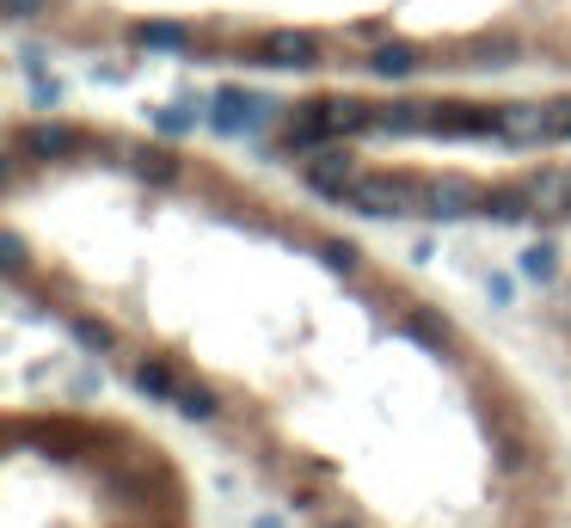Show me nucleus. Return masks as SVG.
<instances>
[{"instance_id": "1", "label": "nucleus", "mask_w": 571, "mask_h": 528, "mask_svg": "<svg viewBox=\"0 0 571 528\" xmlns=\"http://www.w3.org/2000/svg\"><path fill=\"white\" fill-rule=\"evenodd\" d=\"M412 179L406 172H363L357 185H350V210L357 215H369V222H394V215H412V210H425V203L412 197Z\"/></svg>"}, {"instance_id": "28", "label": "nucleus", "mask_w": 571, "mask_h": 528, "mask_svg": "<svg viewBox=\"0 0 571 528\" xmlns=\"http://www.w3.org/2000/svg\"><path fill=\"white\" fill-rule=\"evenodd\" d=\"M565 185H571V166H565Z\"/></svg>"}, {"instance_id": "27", "label": "nucleus", "mask_w": 571, "mask_h": 528, "mask_svg": "<svg viewBox=\"0 0 571 528\" xmlns=\"http://www.w3.org/2000/svg\"><path fill=\"white\" fill-rule=\"evenodd\" d=\"M38 7H43V0H7V19H31Z\"/></svg>"}, {"instance_id": "13", "label": "nucleus", "mask_w": 571, "mask_h": 528, "mask_svg": "<svg viewBox=\"0 0 571 528\" xmlns=\"http://www.w3.org/2000/svg\"><path fill=\"white\" fill-rule=\"evenodd\" d=\"M504 135H510V142H522V148L553 142V135H547V105H510L504 111Z\"/></svg>"}, {"instance_id": "3", "label": "nucleus", "mask_w": 571, "mask_h": 528, "mask_svg": "<svg viewBox=\"0 0 571 528\" xmlns=\"http://www.w3.org/2000/svg\"><path fill=\"white\" fill-rule=\"evenodd\" d=\"M265 118H271V99H258V93H239V87H227V93H215V105H210V123H215L222 135H253Z\"/></svg>"}, {"instance_id": "20", "label": "nucleus", "mask_w": 571, "mask_h": 528, "mask_svg": "<svg viewBox=\"0 0 571 528\" xmlns=\"http://www.w3.org/2000/svg\"><path fill=\"white\" fill-rule=\"evenodd\" d=\"M319 264L338 271V277H350V271H357V246H350V240H319Z\"/></svg>"}, {"instance_id": "5", "label": "nucleus", "mask_w": 571, "mask_h": 528, "mask_svg": "<svg viewBox=\"0 0 571 528\" xmlns=\"http://www.w3.org/2000/svg\"><path fill=\"white\" fill-rule=\"evenodd\" d=\"M430 130H437V135H504V111H486V105H437V111H430Z\"/></svg>"}, {"instance_id": "12", "label": "nucleus", "mask_w": 571, "mask_h": 528, "mask_svg": "<svg viewBox=\"0 0 571 528\" xmlns=\"http://www.w3.org/2000/svg\"><path fill=\"white\" fill-rule=\"evenodd\" d=\"M135 43H142V50H160V55H185L191 31L179 26V19H142V26H135Z\"/></svg>"}, {"instance_id": "21", "label": "nucleus", "mask_w": 571, "mask_h": 528, "mask_svg": "<svg viewBox=\"0 0 571 528\" xmlns=\"http://www.w3.org/2000/svg\"><path fill=\"white\" fill-rule=\"evenodd\" d=\"M154 130H160V135H185V130H197V105H166V111H154Z\"/></svg>"}, {"instance_id": "9", "label": "nucleus", "mask_w": 571, "mask_h": 528, "mask_svg": "<svg viewBox=\"0 0 571 528\" xmlns=\"http://www.w3.org/2000/svg\"><path fill=\"white\" fill-rule=\"evenodd\" d=\"M265 62H271V68H314V62H319L314 31H277V38L265 43Z\"/></svg>"}, {"instance_id": "18", "label": "nucleus", "mask_w": 571, "mask_h": 528, "mask_svg": "<svg viewBox=\"0 0 571 528\" xmlns=\"http://www.w3.org/2000/svg\"><path fill=\"white\" fill-rule=\"evenodd\" d=\"M522 277H534V283H553V277H559V252L547 246V240L522 252Z\"/></svg>"}, {"instance_id": "10", "label": "nucleus", "mask_w": 571, "mask_h": 528, "mask_svg": "<svg viewBox=\"0 0 571 528\" xmlns=\"http://www.w3.org/2000/svg\"><path fill=\"white\" fill-rule=\"evenodd\" d=\"M319 142H333V135H326V118H319V99H314V105H302L283 123V148H289V154H314Z\"/></svg>"}, {"instance_id": "17", "label": "nucleus", "mask_w": 571, "mask_h": 528, "mask_svg": "<svg viewBox=\"0 0 571 528\" xmlns=\"http://www.w3.org/2000/svg\"><path fill=\"white\" fill-rule=\"evenodd\" d=\"M135 387H142L147 399H179V375L166 369V363H160V357H147L142 369H135Z\"/></svg>"}, {"instance_id": "15", "label": "nucleus", "mask_w": 571, "mask_h": 528, "mask_svg": "<svg viewBox=\"0 0 571 528\" xmlns=\"http://www.w3.org/2000/svg\"><path fill=\"white\" fill-rule=\"evenodd\" d=\"M479 215H492V222H529L534 215V197L529 191H486V197H479Z\"/></svg>"}, {"instance_id": "7", "label": "nucleus", "mask_w": 571, "mask_h": 528, "mask_svg": "<svg viewBox=\"0 0 571 528\" xmlns=\"http://www.w3.org/2000/svg\"><path fill=\"white\" fill-rule=\"evenodd\" d=\"M319 118H326V135L333 142H345V135H363V130H375V111L363 105V99H319Z\"/></svg>"}, {"instance_id": "25", "label": "nucleus", "mask_w": 571, "mask_h": 528, "mask_svg": "<svg viewBox=\"0 0 571 528\" xmlns=\"http://www.w3.org/2000/svg\"><path fill=\"white\" fill-rule=\"evenodd\" d=\"M0 252H7V277H19V271H26V240L7 234V240H0Z\"/></svg>"}, {"instance_id": "2", "label": "nucleus", "mask_w": 571, "mask_h": 528, "mask_svg": "<svg viewBox=\"0 0 571 528\" xmlns=\"http://www.w3.org/2000/svg\"><path fill=\"white\" fill-rule=\"evenodd\" d=\"M357 179H363L357 160H350V148H338V142H319L314 154H302V185L314 191V197H326V203H345Z\"/></svg>"}, {"instance_id": "24", "label": "nucleus", "mask_w": 571, "mask_h": 528, "mask_svg": "<svg viewBox=\"0 0 571 528\" xmlns=\"http://www.w3.org/2000/svg\"><path fill=\"white\" fill-rule=\"evenodd\" d=\"M74 338L86 351H111V326H99V319H74Z\"/></svg>"}, {"instance_id": "23", "label": "nucleus", "mask_w": 571, "mask_h": 528, "mask_svg": "<svg viewBox=\"0 0 571 528\" xmlns=\"http://www.w3.org/2000/svg\"><path fill=\"white\" fill-rule=\"evenodd\" d=\"M547 135L571 142V99H547Z\"/></svg>"}, {"instance_id": "26", "label": "nucleus", "mask_w": 571, "mask_h": 528, "mask_svg": "<svg viewBox=\"0 0 571 528\" xmlns=\"http://www.w3.org/2000/svg\"><path fill=\"white\" fill-rule=\"evenodd\" d=\"M486 295H492L498 307H504V302H517V295H510V277H492V283H486Z\"/></svg>"}, {"instance_id": "22", "label": "nucleus", "mask_w": 571, "mask_h": 528, "mask_svg": "<svg viewBox=\"0 0 571 528\" xmlns=\"http://www.w3.org/2000/svg\"><path fill=\"white\" fill-rule=\"evenodd\" d=\"M173 406L185 412L191 424H197V418H215V394H210V387H179V399H173Z\"/></svg>"}, {"instance_id": "6", "label": "nucleus", "mask_w": 571, "mask_h": 528, "mask_svg": "<svg viewBox=\"0 0 571 528\" xmlns=\"http://www.w3.org/2000/svg\"><path fill=\"white\" fill-rule=\"evenodd\" d=\"M529 197H534V215H541V222H571V185H565V166L534 172Z\"/></svg>"}, {"instance_id": "14", "label": "nucleus", "mask_w": 571, "mask_h": 528, "mask_svg": "<svg viewBox=\"0 0 571 528\" xmlns=\"http://www.w3.org/2000/svg\"><path fill=\"white\" fill-rule=\"evenodd\" d=\"M399 332H406L418 351H430V357H437V351H449V332H442V319H437V314H425V307L399 314Z\"/></svg>"}, {"instance_id": "19", "label": "nucleus", "mask_w": 571, "mask_h": 528, "mask_svg": "<svg viewBox=\"0 0 571 528\" xmlns=\"http://www.w3.org/2000/svg\"><path fill=\"white\" fill-rule=\"evenodd\" d=\"M412 68H418V55H412V50H399V43L375 50V74H381V80H406Z\"/></svg>"}, {"instance_id": "4", "label": "nucleus", "mask_w": 571, "mask_h": 528, "mask_svg": "<svg viewBox=\"0 0 571 528\" xmlns=\"http://www.w3.org/2000/svg\"><path fill=\"white\" fill-rule=\"evenodd\" d=\"M479 197H486V191H473L467 179H430L425 185V215L430 222H461V215H479Z\"/></svg>"}, {"instance_id": "16", "label": "nucleus", "mask_w": 571, "mask_h": 528, "mask_svg": "<svg viewBox=\"0 0 571 528\" xmlns=\"http://www.w3.org/2000/svg\"><path fill=\"white\" fill-rule=\"evenodd\" d=\"M130 166H135V179H147V185H173L179 179V160L166 154V148H135Z\"/></svg>"}, {"instance_id": "8", "label": "nucleus", "mask_w": 571, "mask_h": 528, "mask_svg": "<svg viewBox=\"0 0 571 528\" xmlns=\"http://www.w3.org/2000/svg\"><path fill=\"white\" fill-rule=\"evenodd\" d=\"M74 142L80 135L68 130V123H26V130H19V148H26V154H38V160H62V154H74Z\"/></svg>"}, {"instance_id": "11", "label": "nucleus", "mask_w": 571, "mask_h": 528, "mask_svg": "<svg viewBox=\"0 0 571 528\" xmlns=\"http://www.w3.org/2000/svg\"><path fill=\"white\" fill-rule=\"evenodd\" d=\"M375 130H387V135L430 130V111L418 105V99H387V105H375Z\"/></svg>"}]
</instances>
